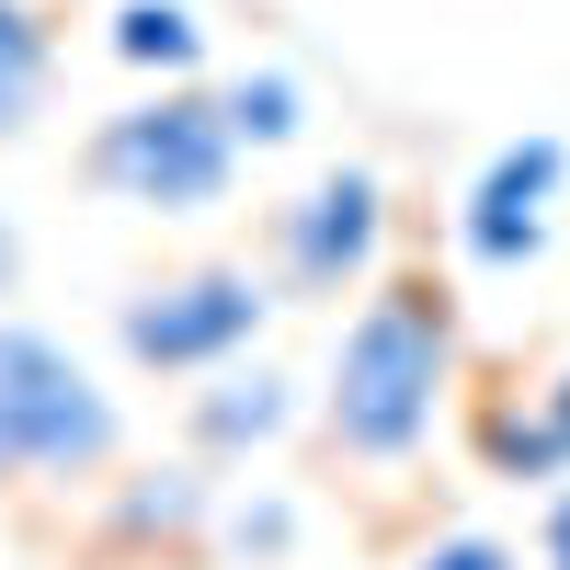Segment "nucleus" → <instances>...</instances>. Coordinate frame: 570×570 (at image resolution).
<instances>
[{
  "label": "nucleus",
  "mask_w": 570,
  "mask_h": 570,
  "mask_svg": "<svg viewBox=\"0 0 570 570\" xmlns=\"http://www.w3.org/2000/svg\"><path fill=\"white\" fill-rule=\"evenodd\" d=\"M228 104V137H240V149H285V137L308 126V91H297V69H240L217 91Z\"/></svg>",
  "instance_id": "f8f14e48"
},
{
  "label": "nucleus",
  "mask_w": 570,
  "mask_h": 570,
  "mask_svg": "<svg viewBox=\"0 0 570 570\" xmlns=\"http://www.w3.org/2000/svg\"><path fill=\"white\" fill-rule=\"evenodd\" d=\"M12 297H23V228L0 217V308H12Z\"/></svg>",
  "instance_id": "dca6fc26"
},
{
  "label": "nucleus",
  "mask_w": 570,
  "mask_h": 570,
  "mask_svg": "<svg viewBox=\"0 0 570 570\" xmlns=\"http://www.w3.org/2000/svg\"><path fill=\"white\" fill-rule=\"evenodd\" d=\"M104 46H115L137 80L171 91V80L206 69V12H195V0H115V12H104Z\"/></svg>",
  "instance_id": "9d476101"
},
{
  "label": "nucleus",
  "mask_w": 570,
  "mask_h": 570,
  "mask_svg": "<svg viewBox=\"0 0 570 570\" xmlns=\"http://www.w3.org/2000/svg\"><path fill=\"white\" fill-rule=\"evenodd\" d=\"M411 570H525V559H513L502 537H480V525H468V537H434V548H422Z\"/></svg>",
  "instance_id": "4468645a"
},
{
  "label": "nucleus",
  "mask_w": 570,
  "mask_h": 570,
  "mask_svg": "<svg viewBox=\"0 0 570 570\" xmlns=\"http://www.w3.org/2000/svg\"><path fill=\"white\" fill-rule=\"evenodd\" d=\"M389 274V183L365 160H331L320 183L274 206V285L297 297H365Z\"/></svg>",
  "instance_id": "39448f33"
},
{
  "label": "nucleus",
  "mask_w": 570,
  "mask_h": 570,
  "mask_svg": "<svg viewBox=\"0 0 570 570\" xmlns=\"http://www.w3.org/2000/svg\"><path fill=\"white\" fill-rule=\"evenodd\" d=\"M456 400V297L445 274H376L354 320L331 331L320 376V434L354 468H411Z\"/></svg>",
  "instance_id": "f257e3e1"
},
{
  "label": "nucleus",
  "mask_w": 570,
  "mask_h": 570,
  "mask_svg": "<svg viewBox=\"0 0 570 570\" xmlns=\"http://www.w3.org/2000/svg\"><path fill=\"white\" fill-rule=\"evenodd\" d=\"M548 411H559V422H570V365H559V376H548Z\"/></svg>",
  "instance_id": "f3484780"
},
{
  "label": "nucleus",
  "mask_w": 570,
  "mask_h": 570,
  "mask_svg": "<svg viewBox=\"0 0 570 570\" xmlns=\"http://www.w3.org/2000/svg\"><path fill=\"white\" fill-rule=\"evenodd\" d=\"M126 456V411L58 331L0 320V491L23 480H104Z\"/></svg>",
  "instance_id": "7ed1b4c3"
},
{
  "label": "nucleus",
  "mask_w": 570,
  "mask_h": 570,
  "mask_svg": "<svg viewBox=\"0 0 570 570\" xmlns=\"http://www.w3.org/2000/svg\"><path fill=\"white\" fill-rule=\"evenodd\" d=\"M206 525H217L206 468H137V480H115V502H104L115 548H195Z\"/></svg>",
  "instance_id": "6e6552de"
},
{
  "label": "nucleus",
  "mask_w": 570,
  "mask_h": 570,
  "mask_svg": "<svg viewBox=\"0 0 570 570\" xmlns=\"http://www.w3.org/2000/svg\"><path fill=\"white\" fill-rule=\"evenodd\" d=\"M559 183H570V149H559L548 126L537 137H502V149L480 160V183H468V206H456V252L480 263V274H525L548 252Z\"/></svg>",
  "instance_id": "423d86ee"
},
{
  "label": "nucleus",
  "mask_w": 570,
  "mask_h": 570,
  "mask_svg": "<svg viewBox=\"0 0 570 570\" xmlns=\"http://www.w3.org/2000/svg\"><path fill=\"white\" fill-rule=\"evenodd\" d=\"M480 468L491 480H513V491H570V422L548 411V389L537 400H480Z\"/></svg>",
  "instance_id": "1a4fd4ad"
},
{
  "label": "nucleus",
  "mask_w": 570,
  "mask_h": 570,
  "mask_svg": "<svg viewBox=\"0 0 570 570\" xmlns=\"http://www.w3.org/2000/svg\"><path fill=\"white\" fill-rule=\"evenodd\" d=\"M46 80H58V23L35 0H0V149L46 115Z\"/></svg>",
  "instance_id": "9b49d317"
},
{
  "label": "nucleus",
  "mask_w": 570,
  "mask_h": 570,
  "mask_svg": "<svg viewBox=\"0 0 570 570\" xmlns=\"http://www.w3.org/2000/svg\"><path fill=\"white\" fill-rule=\"evenodd\" d=\"M537 570H570V491H548L537 513Z\"/></svg>",
  "instance_id": "2eb2a0df"
},
{
  "label": "nucleus",
  "mask_w": 570,
  "mask_h": 570,
  "mask_svg": "<svg viewBox=\"0 0 570 570\" xmlns=\"http://www.w3.org/2000/svg\"><path fill=\"white\" fill-rule=\"evenodd\" d=\"M228 559H285V548H297V502H285V491H252V502H228Z\"/></svg>",
  "instance_id": "ddd939ff"
},
{
  "label": "nucleus",
  "mask_w": 570,
  "mask_h": 570,
  "mask_svg": "<svg viewBox=\"0 0 570 570\" xmlns=\"http://www.w3.org/2000/svg\"><path fill=\"white\" fill-rule=\"evenodd\" d=\"M240 160H252V149L228 137V104L195 91V80L137 91V104L104 115V126H91V149H80L91 195H115V206H137V217H217L228 183H240Z\"/></svg>",
  "instance_id": "f03ea898"
},
{
  "label": "nucleus",
  "mask_w": 570,
  "mask_h": 570,
  "mask_svg": "<svg viewBox=\"0 0 570 570\" xmlns=\"http://www.w3.org/2000/svg\"><path fill=\"white\" fill-rule=\"evenodd\" d=\"M263 320H274V274H252V263H183V274L137 285V297L115 308V343L149 376H217V365H240L263 343Z\"/></svg>",
  "instance_id": "20e7f679"
},
{
  "label": "nucleus",
  "mask_w": 570,
  "mask_h": 570,
  "mask_svg": "<svg viewBox=\"0 0 570 570\" xmlns=\"http://www.w3.org/2000/svg\"><path fill=\"white\" fill-rule=\"evenodd\" d=\"M183 434H195V456H263L297 434V376L240 354V365H217L195 400H183Z\"/></svg>",
  "instance_id": "0eeeda50"
}]
</instances>
